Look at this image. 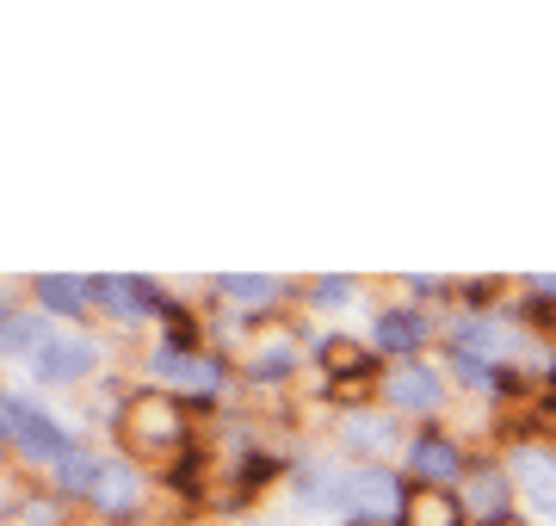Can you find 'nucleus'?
<instances>
[{
	"mask_svg": "<svg viewBox=\"0 0 556 526\" xmlns=\"http://www.w3.org/2000/svg\"><path fill=\"white\" fill-rule=\"evenodd\" d=\"M217 291H223V298H241L248 310H266L278 291H285V279H273V273H266V279H241V273H223Z\"/></svg>",
	"mask_w": 556,
	"mask_h": 526,
	"instance_id": "ddd939ff",
	"label": "nucleus"
},
{
	"mask_svg": "<svg viewBox=\"0 0 556 526\" xmlns=\"http://www.w3.org/2000/svg\"><path fill=\"white\" fill-rule=\"evenodd\" d=\"M457 521V502L452 508H420V514H415V526H452Z\"/></svg>",
	"mask_w": 556,
	"mask_h": 526,
	"instance_id": "6ab92c4d",
	"label": "nucleus"
},
{
	"mask_svg": "<svg viewBox=\"0 0 556 526\" xmlns=\"http://www.w3.org/2000/svg\"><path fill=\"white\" fill-rule=\"evenodd\" d=\"M149 378H161V385H186V390H217L223 385V365L211 360V353L155 347V353H149Z\"/></svg>",
	"mask_w": 556,
	"mask_h": 526,
	"instance_id": "39448f33",
	"label": "nucleus"
},
{
	"mask_svg": "<svg viewBox=\"0 0 556 526\" xmlns=\"http://www.w3.org/2000/svg\"><path fill=\"white\" fill-rule=\"evenodd\" d=\"M0 440L20 459H31V465H62L75 452V434L31 397H0Z\"/></svg>",
	"mask_w": 556,
	"mask_h": 526,
	"instance_id": "f257e3e1",
	"label": "nucleus"
},
{
	"mask_svg": "<svg viewBox=\"0 0 556 526\" xmlns=\"http://www.w3.org/2000/svg\"><path fill=\"white\" fill-rule=\"evenodd\" d=\"M346 298H353V285H346V279H316V304L321 310H340Z\"/></svg>",
	"mask_w": 556,
	"mask_h": 526,
	"instance_id": "a211bd4d",
	"label": "nucleus"
},
{
	"mask_svg": "<svg viewBox=\"0 0 556 526\" xmlns=\"http://www.w3.org/2000/svg\"><path fill=\"white\" fill-rule=\"evenodd\" d=\"M31 291H38V304L56 310V316H80V310L93 304V279H75V273H43Z\"/></svg>",
	"mask_w": 556,
	"mask_h": 526,
	"instance_id": "1a4fd4ad",
	"label": "nucleus"
},
{
	"mask_svg": "<svg viewBox=\"0 0 556 526\" xmlns=\"http://www.w3.org/2000/svg\"><path fill=\"white\" fill-rule=\"evenodd\" d=\"M346 440L353 446H390V422H371V415H346Z\"/></svg>",
	"mask_w": 556,
	"mask_h": 526,
	"instance_id": "dca6fc26",
	"label": "nucleus"
},
{
	"mask_svg": "<svg viewBox=\"0 0 556 526\" xmlns=\"http://www.w3.org/2000/svg\"><path fill=\"white\" fill-rule=\"evenodd\" d=\"M93 471H100V459H93V452H68V459H62L56 465V484L68 489V496H87V489H93Z\"/></svg>",
	"mask_w": 556,
	"mask_h": 526,
	"instance_id": "4468645a",
	"label": "nucleus"
},
{
	"mask_svg": "<svg viewBox=\"0 0 556 526\" xmlns=\"http://www.w3.org/2000/svg\"><path fill=\"white\" fill-rule=\"evenodd\" d=\"M390 403L408 409V415H433V409H445V385H439L420 360H402L396 372H390Z\"/></svg>",
	"mask_w": 556,
	"mask_h": 526,
	"instance_id": "6e6552de",
	"label": "nucleus"
},
{
	"mask_svg": "<svg viewBox=\"0 0 556 526\" xmlns=\"http://www.w3.org/2000/svg\"><path fill=\"white\" fill-rule=\"evenodd\" d=\"M532 291H544V298H556V279H532Z\"/></svg>",
	"mask_w": 556,
	"mask_h": 526,
	"instance_id": "aec40b11",
	"label": "nucleus"
},
{
	"mask_svg": "<svg viewBox=\"0 0 556 526\" xmlns=\"http://www.w3.org/2000/svg\"><path fill=\"white\" fill-rule=\"evenodd\" d=\"M87 502L100 508V514H130V508L142 502L137 465H124V459H100V471H93V489H87Z\"/></svg>",
	"mask_w": 556,
	"mask_h": 526,
	"instance_id": "0eeeda50",
	"label": "nucleus"
},
{
	"mask_svg": "<svg viewBox=\"0 0 556 526\" xmlns=\"http://www.w3.org/2000/svg\"><path fill=\"white\" fill-rule=\"evenodd\" d=\"M514 477H519V502L538 526H556V459L551 452H519L514 459Z\"/></svg>",
	"mask_w": 556,
	"mask_h": 526,
	"instance_id": "20e7f679",
	"label": "nucleus"
},
{
	"mask_svg": "<svg viewBox=\"0 0 556 526\" xmlns=\"http://www.w3.org/2000/svg\"><path fill=\"white\" fill-rule=\"evenodd\" d=\"M93 365H100V353H93V341H87V335L43 328V341L31 347V372H38L43 385H75V378H87Z\"/></svg>",
	"mask_w": 556,
	"mask_h": 526,
	"instance_id": "f03ea898",
	"label": "nucleus"
},
{
	"mask_svg": "<svg viewBox=\"0 0 556 526\" xmlns=\"http://www.w3.org/2000/svg\"><path fill=\"white\" fill-rule=\"evenodd\" d=\"M291 372V347H266V360H254V378H285Z\"/></svg>",
	"mask_w": 556,
	"mask_h": 526,
	"instance_id": "f3484780",
	"label": "nucleus"
},
{
	"mask_svg": "<svg viewBox=\"0 0 556 526\" xmlns=\"http://www.w3.org/2000/svg\"><path fill=\"white\" fill-rule=\"evenodd\" d=\"M408 465H415L420 477H433V484H452L457 471H464V459H457V446H445V440H415L408 446Z\"/></svg>",
	"mask_w": 556,
	"mask_h": 526,
	"instance_id": "9b49d317",
	"label": "nucleus"
},
{
	"mask_svg": "<svg viewBox=\"0 0 556 526\" xmlns=\"http://www.w3.org/2000/svg\"><path fill=\"white\" fill-rule=\"evenodd\" d=\"M501 496H507V477H501V471H489V477L470 489V514H482V521H489V514H501V508H507Z\"/></svg>",
	"mask_w": 556,
	"mask_h": 526,
	"instance_id": "2eb2a0df",
	"label": "nucleus"
},
{
	"mask_svg": "<svg viewBox=\"0 0 556 526\" xmlns=\"http://www.w3.org/2000/svg\"><path fill=\"white\" fill-rule=\"evenodd\" d=\"M93 298H100L118 323H149L161 316V291L149 279H130V273H112V279H93Z\"/></svg>",
	"mask_w": 556,
	"mask_h": 526,
	"instance_id": "423d86ee",
	"label": "nucleus"
},
{
	"mask_svg": "<svg viewBox=\"0 0 556 526\" xmlns=\"http://www.w3.org/2000/svg\"><path fill=\"white\" fill-rule=\"evenodd\" d=\"M334 508H346V514H358V521H390L402 508V496H396V484L383 477V471H340V496H334Z\"/></svg>",
	"mask_w": 556,
	"mask_h": 526,
	"instance_id": "7ed1b4c3",
	"label": "nucleus"
},
{
	"mask_svg": "<svg viewBox=\"0 0 556 526\" xmlns=\"http://www.w3.org/2000/svg\"><path fill=\"white\" fill-rule=\"evenodd\" d=\"M43 341V323L38 316H25V310L0 304V353H25L31 360V347Z\"/></svg>",
	"mask_w": 556,
	"mask_h": 526,
	"instance_id": "f8f14e48",
	"label": "nucleus"
},
{
	"mask_svg": "<svg viewBox=\"0 0 556 526\" xmlns=\"http://www.w3.org/2000/svg\"><path fill=\"white\" fill-rule=\"evenodd\" d=\"M420 341H427V316H415V310H390V316L378 323V347H383V353H402V360H408Z\"/></svg>",
	"mask_w": 556,
	"mask_h": 526,
	"instance_id": "9d476101",
	"label": "nucleus"
}]
</instances>
